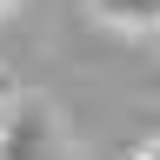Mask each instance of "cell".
Returning a JSON list of instances; mask_svg holds the SVG:
<instances>
[{
  "mask_svg": "<svg viewBox=\"0 0 160 160\" xmlns=\"http://www.w3.org/2000/svg\"><path fill=\"white\" fill-rule=\"evenodd\" d=\"M93 13L120 33H160V0H93Z\"/></svg>",
  "mask_w": 160,
  "mask_h": 160,
  "instance_id": "6da1fadb",
  "label": "cell"
},
{
  "mask_svg": "<svg viewBox=\"0 0 160 160\" xmlns=\"http://www.w3.org/2000/svg\"><path fill=\"white\" fill-rule=\"evenodd\" d=\"M127 160H160V133H153V140H140V147H133Z\"/></svg>",
  "mask_w": 160,
  "mask_h": 160,
  "instance_id": "7a4b0ae2",
  "label": "cell"
},
{
  "mask_svg": "<svg viewBox=\"0 0 160 160\" xmlns=\"http://www.w3.org/2000/svg\"><path fill=\"white\" fill-rule=\"evenodd\" d=\"M0 93H13V80H7V73H0Z\"/></svg>",
  "mask_w": 160,
  "mask_h": 160,
  "instance_id": "3957f363",
  "label": "cell"
}]
</instances>
